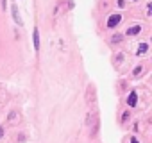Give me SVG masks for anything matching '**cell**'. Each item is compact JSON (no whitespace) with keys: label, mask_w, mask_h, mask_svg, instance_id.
Returning a JSON list of instances; mask_svg holds the SVG:
<instances>
[{"label":"cell","mask_w":152,"mask_h":143,"mask_svg":"<svg viewBox=\"0 0 152 143\" xmlns=\"http://www.w3.org/2000/svg\"><path fill=\"white\" fill-rule=\"evenodd\" d=\"M120 20H122V16H120V14H113V16H109V20H107V27H109V29L116 27L118 23H120Z\"/></svg>","instance_id":"cell-1"},{"label":"cell","mask_w":152,"mask_h":143,"mask_svg":"<svg viewBox=\"0 0 152 143\" xmlns=\"http://www.w3.org/2000/svg\"><path fill=\"white\" fill-rule=\"evenodd\" d=\"M140 31H141V27L140 25H134V27H131V29L127 31V34L129 36H134V34H140Z\"/></svg>","instance_id":"cell-3"},{"label":"cell","mask_w":152,"mask_h":143,"mask_svg":"<svg viewBox=\"0 0 152 143\" xmlns=\"http://www.w3.org/2000/svg\"><path fill=\"white\" fill-rule=\"evenodd\" d=\"M147 50H148V45H147V43H141V45H140V49H138V54L141 56V54H145Z\"/></svg>","instance_id":"cell-4"},{"label":"cell","mask_w":152,"mask_h":143,"mask_svg":"<svg viewBox=\"0 0 152 143\" xmlns=\"http://www.w3.org/2000/svg\"><path fill=\"white\" fill-rule=\"evenodd\" d=\"M136 100H138V97H136V93L133 91L131 95H129V99H127V104L131 106V107H134V106H136Z\"/></svg>","instance_id":"cell-2"},{"label":"cell","mask_w":152,"mask_h":143,"mask_svg":"<svg viewBox=\"0 0 152 143\" xmlns=\"http://www.w3.org/2000/svg\"><path fill=\"white\" fill-rule=\"evenodd\" d=\"M131 143H138V139H136V138H133V139H131Z\"/></svg>","instance_id":"cell-7"},{"label":"cell","mask_w":152,"mask_h":143,"mask_svg":"<svg viewBox=\"0 0 152 143\" xmlns=\"http://www.w3.org/2000/svg\"><path fill=\"white\" fill-rule=\"evenodd\" d=\"M38 46H39V36H38V29L34 31V49L38 50Z\"/></svg>","instance_id":"cell-5"},{"label":"cell","mask_w":152,"mask_h":143,"mask_svg":"<svg viewBox=\"0 0 152 143\" xmlns=\"http://www.w3.org/2000/svg\"><path fill=\"white\" fill-rule=\"evenodd\" d=\"M2 136H4V129H2V127H0V138H2Z\"/></svg>","instance_id":"cell-6"}]
</instances>
